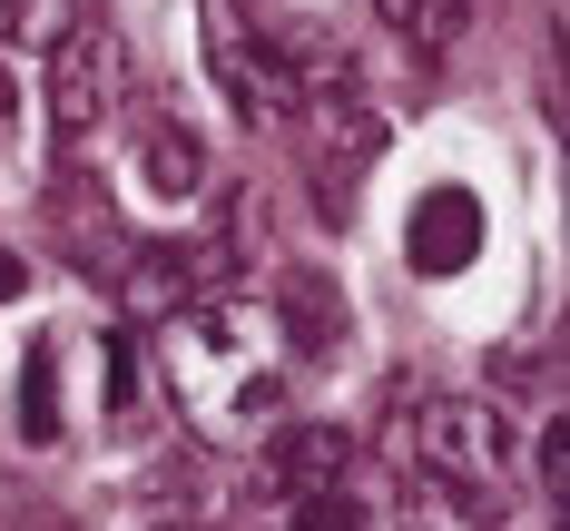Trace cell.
I'll use <instances>...</instances> for the list:
<instances>
[{
	"label": "cell",
	"mask_w": 570,
	"mask_h": 531,
	"mask_svg": "<svg viewBox=\"0 0 570 531\" xmlns=\"http://www.w3.org/2000/svg\"><path fill=\"white\" fill-rule=\"evenodd\" d=\"M158 384L197 443H266L295 384V335L256 295H187L158 325Z\"/></svg>",
	"instance_id": "1"
},
{
	"label": "cell",
	"mask_w": 570,
	"mask_h": 531,
	"mask_svg": "<svg viewBox=\"0 0 570 531\" xmlns=\"http://www.w3.org/2000/svg\"><path fill=\"white\" fill-rule=\"evenodd\" d=\"M394 453H403V472H413L443 512H502V502L521 492V433L492 404H472V394L413 404L394 423Z\"/></svg>",
	"instance_id": "2"
},
{
	"label": "cell",
	"mask_w": 570,
	"mask_h": 531,
	"mask_svg": "<svg viewBox=\"0 0 570 531\" xmlns=\"http://www.w3.org/2000/svg\"><path fill=\"white\" fill-rule=\"evenodd\" d=\"M128 404V354L109 335H40L30 345V374H20V423L30 443H69L89 413Z\"/></svg>",
	"instance_id": "3"
},
{
	"label": "cell",
	"mask_w": 570,
	"mask_h": 531,
	"mask_svg": "<svg viewBox=\"0 0 570 531\" xmlns=\"http://www.w3.org/2000/svg\"><path fill=\"white\" fill-rule=\"evenodd\" d=\"M276 502H285V531H374L364 522V453L325 423L276 443Z\"/></svg>",
	"instance_id": "4"
},
{
	"label": "cell",
	"mask_w": 570,
	"mask_h": 531,
	"mask_svg": "<svg viewBox=\"0 0 570 531\" xmlns=\"http://www.w3.org/2000/svg\"><path fill=\"white\" fill-rule=\"evenodd\" d=\"M217 79H227V99L246 118H295V109H305V89H295L285 50L266 40V30H246L227 0H217Z\"/></svg>",
	"instance_id": "5"
},
{
	"label": "cell",
	"mask_w": 570,
	"mask_h": 531,
	"mask_svg": "<svg viewBox=\"0 0 570 531\" xmlns=\"http://www.w3.org/2000/svg\"><path fill=\"white\" fill-rule=\"evenodd\" d=\"M403 256H413V276H462L482 256V197L472 187H423L413 217H403Z\"/></svg>",
	"instance_id": "6"
},
{
	"label": "cell",
	"mask_w": 570,
	"mask_h": 531,
	"mask_svg": "<svg viewBox=\"0 0 570 531\" xmlns=\"http://www.w3.org/2000/svg\"><path fill=\"white\" fill-rule=\"evenodd\" d=\"M109 109H118V50L69 30V40L50 50V118L69 128V138H89V128H109Z\"/></svg>",
	"instance_id": "7"
},
{
	"label": "cell",
	"mask_w": 570,
	"mask_h": 531,
	"mask_svg": "<svg viewBox=\"0 0 570 531\" xmlns=\"http://www.w3.org/2000/svg\"><path fill=\"white\" fill-rule=\"evenodd\" d=\"M128 158H138V187L158 197V207H187L197 187H207V148H197V128H177V118H138L128 128Z\"/></svg>",
	"instance_id": "8"
},
{
	"label": "cell",
	"mask_w": 570,
	"mask_h": 531,
	"mask_svg": "<svg viewBox=\"0 0 570 531\" xmlns=\"http://www.w3.org/2000/svg\"><path fill=\"white\" fill-rule=\"evenodd\" d=\"M79 30V0H0V50L10 59H50Z\"/></svg>",
	"instance_id": "9"
},
{
	"label": "cell",
	"mask_w": 570,
	"mask_h": 531,
	"mask_svg": "<svg viewBox=\"0 0 570 531\" xmlns=\"http://www.w3.org/2000/svg\"><path fill=\"white\" fill-rule=\"evenodd\" d=\"M374 10L394 20L403 40H453V30H462V10H472V0H374Z\"/></svg>",
	"instance_id": "10"
},
{
	"label": "cell",
	"mask_w": 570,
	"mask_h": 531,
	"mask_svg": "<svg viewBox=\"0 0 570 531\" xmlns=\"http://www.w3.org/2000/svg\"><path fill=\"white\" fill-rule=\"evenodd\" d=\"M541 492H551V512L570 502V433H561V423L541 433Z\"/></svg>",
	"instance_id": "11"
},
{
	"label": "cell",
	"mask_w": 570,
	"mask_h": 531,
	"mask_svg": "<svg viewBox=\"0 0 570 531\" xmlns=\"http://www.w3.org/2000/svg\"><path fill=\"white\" fill-rule=\"evenodd\" d=\"M10 295H20V256H0V305H10Z\"/></svg>",
	"instance_id": "12"
},
{
	"label": "cell",
	"mask_w": 570,
	"mask_h": 531,
	"mask_svg": "<svg viewBox=\"0 0 570 531\" xmlns=\"http://www.w3.org/2000/svg\"><path fill=\"white\" fill-rule=\"evenodd\" d=\"M10 118H20V89H10V69H0V128H10Z\"/></svg>",
	"instance_id": "13"
}]
</instances>
